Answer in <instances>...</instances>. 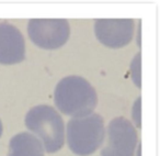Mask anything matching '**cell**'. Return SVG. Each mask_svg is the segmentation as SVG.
<instances>
[{"mask_svg": "<svg viewBox=\"0 0 160 156\" xmlns=\"http://www.w3.org/2000/svg\"><path fill=\"white\" fill-rule=\"evenodd\" d=\"M54 100L60 112L81 118L92 113L98 103V97L94 88L85 78L68 76L57 84Z\"/></svg>", "mask_w": 160, "mask_h": 156, "instance_id": "6da1fadb", "label": "cell"}, {"mask_svg": "<svg viewBox=\"0 0 160 156\" xmlns=\"http://www.w3.org/2000/svg\"><path fill=\"white\" fill-rule=\"evenodd\" d=\"M25 125L36 138L38 136L47 153H55L64 146V121L51 106L41 105L32 108L25 117Z\"/></svg>", "mask_w": 160, "mask_h": 156, "instance_id": "7a4b0ae2", "label": "cell"}, {"mask_svg": "<svg viewBox=\"0 0 160 156\" xmlns=\"http://www.w3.org/2000/svg\"><path fill=\"white\" fill-rule=\"evenodd\" d=\"M104 121L98 113L73 118L67 124V143L72 153L80 156L93 154L103 143Z\"/></svg>", "mask_w": 160, "mask_h": 156, "instance_id": "3957f363", "label": "cell"}, {"mask_svg": "<svg viewBox=\"0 0 160 156\" xmlns=\"http://www.w3.org/2000/svg\"><path fill=\"white\" fill-rule=\"evenodd\" d=\"M30 39L36 46L44 49H55L67 42L70 27L62 19H33L28 25Z\"/></svg>", "mask_w": 160, "mask_h": 156, "instance_id": "277c9868", "label": "cell"}, {"mask_svg": "<svg viewBox=\"0 0 160 156\" xmlns=\"http://www.w3.org/2000/svg\"><path fill=\"white\" fill-rule=\"evenodd\" d=\"M137 145V133L134 125L125 118H116L108 127V141L102 156H134Z\"/></svg>", "mask_w": 160, "mask_h": 156, "instance_id": "5b68a950", "label": "cell"}, {"mask_svg": "<svg viewBox=\"0 0 160 156\" xmlns=\"http://www.w3.org/2000/svg\"><path fill=\"white\" fill-rule=\"evenodd\" d=\"M134 21L131 19H101L94 23L97 39L110 49L127 45L134 35Z\"/></svg>", "mask_w": 160, "mask_h": 156, "instance_id": "8992f818", "label": "cell"}, {"mask_svg": "<svg viewBox=\"0 0 160 156\" xmlns=\"http://www.w3.org/2000/svg\"><path fill=\"white\" fill-rule=\"evenodd\" d=\"M24 56L25 43L21 32L10 23H0V64H18Z\"/></svg>", "mask_w": 160, "mask_h": 156, "instance_id": "52a82bcc", "label": "cell"}, {"mask_svg": "<svg viewBox=\"0 0 160 156\" xmlns=\"http://www.w3.org/2000/svg\"><path fill=\"white\" fill-rule=\"evenodd\" d=\"M44 147L34 134L27 132L14 135L9 142L8 156H43Z\"/></svg>", "mask_w": 160, "mask_h": 156, "instance_id": "ba28073f", "label": "cell"}, {"mask_svg": "<svg viewBox=\"0 0 160 156\" xmlns=\"http://www.w3.org/2000/svg\"><path fill=\"white\" fill-rule=\"evenodd\" d=\"M1 134H2V123L0 121V136H1Z\"/></svg>", "mask_w": 160, "mask_h": 156, "instance_id": "9c48e42d", "label": "cell"}]
</instances>
